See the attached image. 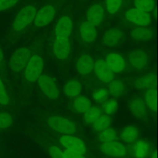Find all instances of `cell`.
Returning a JSON list of instances; mask_svg holds the SVG:
<instances>
[{"label":"cell","mask_w":158,"mask_h":158,"mask_svg":"<svg viewBox=\"0 0 158 158\" xmlns=\"http://www.w3.org/2000/svg\"><path fill=\"white\" fill-rule=\"evenodd\" d=\"M43 69V61L41 57L38 55H34L29 59L28 64L26 66V80L29 82L33 83L38 80L41 76Z\"/></svg>","instance_id":"1"},{"label":"cell","mask_w":158,"mask_h":158,"mask_svg":"<svg viewBox=\"0 0 158 158\" xmlns=\"http://www.w3.org/2000/svg\"><path fill=\"white\" fill-rule=\"evenodd\" d=\"M36 9L33 6H26L21 9L13 22V29L22 30L34 19Z\"/></svg>","instance_id":"2"},{"label":"cell","mask_w":158,"mask_h":158,"mask_svg":"<svg viewBox=\"0 0 158 158\" xmlns=\"http://www.w3.org/2000/svg\"><path fill=\"white\" fill-rule=\"evenodd\" d=\"M48 123L51 128L62 134H74L77 131L73 122L60 116L51 117L48 120Z\"/></svg>","instance_id":"3"},{"label":"cell","mask_w":158,"mask_h":158,"mask_svg":"<svg viewBox=\"0 0 158 158\" xmlns=\"http://www.w3.org/2000/svg\"><path fill=\"white\" fill-rule=\"evenodd\" d=\"M31 57V51L26 48L17 49L10 60L11 68L15 72H20L28 64Z\"/></svg>","instance_id":"4"},{"label":"cell","mask_w":158,"mask_h":158,"mask_svg":"<svg viewBox=\"0 0 158 158\" xmlns=\"http://www.w3.org/2000/svg\"><path fill=\"white\" fill-rule=\"evenodd\" d=\"M38 83L43 94L49 99L55 100L60 97L58 87L50 77L47 75H41L38 79Z\"/></svg>","instance_id":"5"},{"label":"cell","mask_w":158,"mask_h":158,"mask_svg":"<svg viewBox=\"0 0 158 158\" xmlns=\"http://www.w3.org/2000/svg\"><path fill=\"white\" fill-rule=\"evenodd\" d=\"M60 143L64 148L79 154L86 153V146L83 140L70 135H64L60 138Z\"/></svg>","instance_id":"6"},{"label":"cell","mask_w":158,"mask_h":158,"mask_svg":"<svg viewBox=\"0 0 158 158\" xmlns=\"http://www.w3.org/2000/svg\"><path fill=\"white\" fill-rule=\"evenodd\" d=\"M100 151L106 155L116 157H123L127 153L125 147L122 143L114 140L103 142V144L100 146Z\"/></svg>","instance_id":"7"},{"label":"cell","mask_w":158,"mask_h":158,"mask_svg":"<svg viewBox=\"0 0 158 158\" xmlns=\"http://www.w3.org/2000/svg\"><path fill=\"white\" fill-rule=\"evenodd\" d=\"M53 52L57 59L66 60L69 53V42L68 37L56 36L53 46Z\"/></svg>","instance_id":"8"},{"label":"cell","mask_w":158,"mask_h":158,"mask_svg":"<svg viewBox=\"0 0 158 158\" xmlns=\"http://www.w3.org/2000/svg\"><path fill=\"white\" fill-rule=\"evenodd\" d=\"M55 15V9L52 6L48 5L42 8L35 15V25L42 27L50 23Z\"/></svg>","instance_id":"9"},{"label":"cell","mask_w":158,"mask_h":158,"mask_svg":"<svg viewBox=\"0 0 158 158\" xmlns=\"http://www.w3.org/2000/svg\"><path fill=\"white\" fill-rule=\"evenodd\" d=\"M126 17L128 20L139 26H146L151 23L150 15L146 12L138 9H131L126 13Z\"/></svg>","instance_id":"10"},{"label":"cell","mask_w":158,"mask_h":158,"mask_svg":"<svg viewBox=\"0 0 158 158\" xmlns=\"http://www.w3.org/2000/svg\"><path fill=\"white\" fill-rule=\"evenodd\" d=\"M95 73L98 78L104 83H110L114 79V72L103 60H98L94 65Z\"/></svg>","instance_id":"11"},{"label":"cell","mask_w":158,"mask_h":158,"mask_svg":"<svg viewBox=\"0 0 158 158\" xmlns=\"http://www.w3.org/2000/svg\"><path fill=\"white\" fill-rule=\"evenodd\" d=\"M129 61L134 68L140 69L148 65V56L144 51L136 49L129 54Z\"/></svg>","instance_id":"12"},{"label":"cell","mask_w":158,"mask_h":158,"mask_svg":"<svg viewBox=\"0 0 158 158\" xmlns=\"http://www.w3.org/2000/svg\"><path fill=\"white\" fill-rule=\"evenodd\" d=\"M103 9L100 5H94L91 6L86 13L87 22L94 26H98L103 20Z\"/></svg>","instance_id":"13"},{"label":"cell","mask_w":158,"mask_h":158,"mask_svg":"<svg viewBox=\"0 0 158 158\" xmlns=\"http://www.w3.org/2000/svg\"><path fill=\"white\" fill-rule=\"evenodd\" d=\"M73 29V23L68 16H63L58 20L56 26V34L60 37H68Z\"/></svg>","instance_id":"14"},{"label":"cell","mask_w":158,"mask_h":158,"mask_svg":"<svg viewBox=\"0 0 158 158\" xmlns=\"http://www.w3.org/2000/svg\"><path fill=\"white\" fill-rule=\"evenodd\" d=\"M105 62L114 73H121L125 67L124 60L121 56L117 53L109 54Z\"/></svg>","instance_id":"15"},{"label":"cell","mask_w":158,"mask_h":158,"mask_svg":"<svg viewBox=\"0 0 158 158\" xmlns=\"http://www.w3.org/2000/svg\"><path fill=\"white\" fill-rule=\"evenodd\" d=\"M94 67V63L93 58L89 55L81 56L78 59L77 63V69L81 75H86L93 70Z\"/></svg>","instance_id":"16"},{"label":"cell","mask_w":158,"mask_h":158,"mask_svg":"<svg viewBox=\"0 0 158 158\" xmlns=\"http://www.w3.org/2000/svg\"><path fill=\"white\" fill-rule=\"evenodd\" d=\"M129 106L131 111L135 117L140 119V120L146 117L148 111H147L146 105L141 99H134L131 101Z\"/></svg>","instance_id":"17"},{"label":"cell","mask_w":158,"mask_h":158,"mask_svg":"<svg viewBox=\"0 0 158 158\" xmlns=\"http://www.w3.org/2000/svg\"><path fill=\"white\" fill-rule=\"evenodd\" d=\"M123 32L118 29H111L106 31L103 38V43L108 46H114L122 40Z\"/></svg>","instance_id":"18"},{"label":"cell","mask_w":158,"mask_h":158,"mask_svg":"<svg viewBox=\"0 0 158 158\" xmlns=\"http://www.w3.org/2000/svg\"><path fill=\"white\" fill-rule=\"evenodd\" d=\"M80 35L86 43H91L94 41L97 37V30L93 25L88 22H84L80 26Z\"/></svg>","instance_id":"19"},{"label":"cell","mask_w":158,"mask_h":158,"mask_svg":"<svg viewBox=\"0 0 158 158\" xmlns=\"http://www.w3.org/2000/svg\"><path fill=\"white\" fill-rule=\"evenodd\" d=\"M156 84V77L154 74H148L140 77L134 82V86L137 89H151Z\"/></svg>","instance_id":"20"},{"label":"cell","mask_w":158,"mask_h":158,"mask_svg":"<svg viewBox=\"0 0 158 158\" xmlns=\"http://www.w3.org/2000/svg\"><path fill=\"white\" fill-rule=\"evenodd\" d=\"M131 35L134 40L138 42H147L152 38V31L143 28H136L131 32Z\"/></svg>","instance_id":"21"},{"label":"cell","mask_w":158,"mask_h":158,"mask_svg":"<svg viewBox=\"0 0 158 158\" xmlns=\"http://www.w3.org/2000/svg\"><path fill=\"white\" fill-rule=\"evenodd\" d=\"M82 86L79 81L75 80L67 82L65 85V94L69 97H76L81 93Z\"/></svg>","instance_id":"22"},{"label":"cell","mask_w":158,"mask_h":158,"mask_svg":"<svg viewBox=\"0 0 158 158\" xmlns=\"http://www.w3.org/2000/svg\"><path fill=\"white\" fill-rule=\"evenodd\" d=\"M121 138L127 143H132L137 139L139 136V131L134 127H127L121 132Z\"/></svg>","instance_id":"23"},{"label":"cell","mask_w":158,"mask_h":158,"mask_svg":"<svg viewBox=\"0 0 158 158\" xmlns=\"http://www.w3.org/2000/svg\"><path fill=\"white\" fill-rule=\"evenodd\" d=\"M149 151V145L143 140H139L134 147V154L136 158H146Z\"/></svg>","instance_id":"24"},{"label":"cell","mask_w":158,"mask_h":158,"mask_svg":"<svg viewBox=\"0 0 158 158\" xmlns=\"http://www.w3.org/2000/svg\"><path fill=\"white\" fill-rule=\"evenodd\" d=\"M73 106L78 112L85 113L91 107V103L86 97H80L74 100Z\"/></svg>","instance_id":"25"},{"label":"cell","mask_w":158,"mask_h":158,"mask_svg":"<svg viewBox=\"0 0 158 158\" xmlns=\"http://www.w3.org/2000/svg\"><path fill=\"white\" fill-rule=\"evenodd\" d=\"M110 125V119L108 116L103 115L97 119L94 122V128L95 131H103L107 129Z\"/></svg>","instance_id":"26"},{"label":"cell","mask_w":158,"mask_h":158,"mask_svg":"<svg viewBox=\"0 0 158 158\" xmlns=\"http://www.w3.org/2000/svg\"><path fill=\"white\" fill-rule=\"evenodd\" d=\"M145 100L148 107L151 110L157 109V91L154 88H151L146 93Z\"/></svg>","instance_id":"27"},{"label":"cell","mask_w":158,"mask_h":158,"mask_svg":"<svg viewBox=\"0 0 158 158\" xmlns=\"http://www.w3.org/2000/svg\"><path fill=\"white\" fill-rule=\"evenodd\" d=\"M101 116V110L98 107L91 106L85 112L84 120L87 123H92Z\"/></svg>","instance_id":"28"},{"label":"cell","mask_w":158,"mask_h":158,"mask_svg":"<svg viewBox=\"0 0 158 158\" xmlns=\"http://www.w3.org/2000/svg\"><path fill=\"white\" fill-rule=\"evenodd\" d=\"M109 91L114 97H120L124 91V85L123 82L116 80L109 84Z\"/></svg>","instance_id":"29"},{"label":"cell","mask_w":158,"mask_h":158,"mask_svg":"<svg viewBox=\"0 0 158 158\" xmlns=\"http://www.w3.org/2000/svg\"><path fill=\"white\" fill-rule=\"evenodd\" d=\"M134 6L136 9L147 12L153 10L154 7V0H135Z\"/></svg>","instance_id":"30"},{"label":"cell","mask_w":158,"mask_h":158,"mask_svg":"<svg viewBox=\"0 0 158 158\" xmlns=\"http://www.w3.org/2000/svg\"><path fill=\"white\" fill-rule=\"evenodd\" d=\"M12 123H13V120L10 114L7 113H0V129H6L9 127Z\"/></svg>","instance_id":"31"},{"label":"cell","mask_w":158,"mask_h":158,"mask_svg":"<svg viewBox=\"0 0 158 158\" xmlns=\"http://www.w3.org/2000/svg\"><path fill=\"white\" fill-rule=\"evenodd\" d=\"M117 137V134L113 129H106L100 135V140L102 142H108L114 140Z\"/></svg>","instance_id":"32"},{"label":"cell","mask_w":158,"mask_h":158,"mask_svg":"<svg viewBox=\"0 0 158 158\" xmlns=\"http://www.w3.org/2000/svg\"><path fill=\"white\" fill-rule=\"evenodd\" d=\"M117 107H118V104H117V102L116 100H109L103 102V109L104 112L107 114H114L117 110Z\"/></svg>","instance_id":"33"},{"label":"cell","mask_w":158,"mask_h":158,"mask_svg":"<svg viewBox=\"0 0 158 158\" xmlns=\"http://www.w3.org/2000/svg\"><path fill=\"white\" fill-rule=\"evenodd\" d=\"M94 98L99 103H103L108 98V92L105 89H98L94 93Z\"/></svg>","instance_id":"34"},{"label":"cell","mask_w":158,"mask_h":158,"mask_svg":"<svg viewBox=\"0 0 158 158\" xmlns=\"http://www.w3.org/2000/svg\"><path fill=\"white\" fill-rule=\"evenodd\" d=\"M122 0H106V8L110 14H114L120 7Z\"/></svg>","instance_id":"35"},{"label":"cell","mask_w":158,"mask_h":158,"mask_svg":"<svg viewBox=\"0 0 158 158\" xmlns=\"http://www.w3.org/2000/svg\"><path fill=\"white\" fill-rule=\"evenodd\" d=\"M8 103H9L8 94L7 93H6L4 84H3L1 79H0V103L2 105H6L8 104Z\"/></svg>","instance_id":"36"},{"label":"cell","mask_w":158,"mask_h":158,"mask_svg":"<svg viewBox=\"0 0 158 158\" xmlns=\"http://www.w3.org/2000/svg\"><path fill=\"white\" fill-rule=\"evenodd\" d=\"M49 154L52 158H66L64 152L56 146H52L49 148Z\"/></svg>","instance_id":"37"},{"label":"cell","mask_w":158,"mask_h":158,"mask_svg":"<svg viewBox=\"0 0 158 158\" xmlns=\"http://www.w3.org/2000/svg\"><path fill=\"white\" fill-rule=\"evenodd\" d=\"M19 0H0V11L6 10L15 6Z\"/></svg>","instance_id":"38"},{"label":"cell","mask_w":158,"mask_h":158,"mask_svg":"<svg viewBox=\"0 0 158 158\" xmlns=\"http://www.w3.org/2000/svg\"><path fill=\"white\" fill-rule=\"evenodd\" d=\"M66 158H85L82 154H79L77 153L73 152V151L66 150L64 152Z\"/></svg>","instance_id":"39"},{"label":"cell","mask_w":158,"mask_h":158,"mask_svg":"<svg viewBox=\"0 0 158 158\" xmlns=\"http://www.w3.org/2000/svg\"><path fill=\"white\" fill-rule=\"evenodd\" d=\"M3 58H4V56H3L2 51V50H1V49H0V62H1L2 60H3Z\"/></svg>","instance_id":"40"},{"label":"cell","mask_w":158,"mask_h":158,"mask_svg":"<svg viewBox=\"0 0 158 158\" xmlns=\"http://www.w3.org/2000/svg\"><path fill=\"white\" fill-rule=\"evenodd\" d=\"M154 158H157V153H154Z\"/></svg>","instance_id":"41"}]
</instances>
